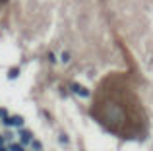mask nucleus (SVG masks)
Listing matches in <instances>:
<instances>
[{
	"label": "nucleus",
	"mask_w": 153,
	"mask_h": 151,
	"mask_svg": "<svg viewBox=\"0 0 153 151\" xmlns=\"http://www.w3.org/2000/svg\"><path fill=\"white\" fill-rule=\"evenodd\" d=\"M4 124L6 126H12V118H4Z\"/></svg>",
	"instance_id": "nucleus-7"
},
{
	"label": "nucleus",
	"mask_w": 153,
	"mask_h": 151,
	"mask_svg": "<svg viewBox=\"0 0 153 151\" xmlns=\"http://www.w3.org/2000/svg\"><path fill=\"white\" fill-rule=\"evenodd\" d=\"M2 141H4V138H2V136H0V145H2Z\"/></svg>",
	"instance_id": "nucleus-9"
},
{
	"label": "nucleus",
	"mask_w": 153,
	"mask_h": 151,
	"mask_svg": "<svg viewBox=\"0 0 153 151\" xmlns=\"http://www.w3.org/2000/svg\"><path fill=\"white\" fill-rule=\"evenodd\" d=\"M0 116H2V118H6V110H4V108H0Z\"/></svg>",
	"instance_id": "nucleus-8"
},
{
	"label": "nucleus",
	"mask_w": 153,
	"mask_h": 151,
	"mask_svg": "<svg viewBox=\"0 0 153 151\" xmlns=\"http://www.w3.org/2000/svg\"><path fill=\"white\" fill-rule=\"evenodd\" d=\"M12 124H14V126H22L23 118H22V116H14V118H12Z\"/></svg>",
	"instance_id": "nucleus-3"
},
{
	"label": "nucleus",
	"mask_w": 153,
	"mask_h": 151,
	"mask_svg": "<svg viewBox=\"0 0 153 151\" xmlns=\"http://www.w3.org/2000/svg\"><path fill=\"white\" fill-rule=\"evenodd\" d=\"M10 151H23V149H22V145H16V143H14L10 147Z\"/></svg>",
	"instance_id": "nucleus-5"
},
{
	"label": "nucleus",
	"mask_w": 153,
	"mask_h": 151,
	"mask_svg": "<svg viewBox=\"0 0 153 151\" xmlns=\"http://www.w3.org/2000/svg\"><path fill=\"white\" fill-rule=\"evenodd\" d=\"M31 143H33V147H35V149H37V151L41 149V143H39V141H31Z\"/></svg>",
	"instance_id": "nucleus-6"
},
{
	"label": "nucleus",
	"mask_w": 153,
	"mask_h": 151,
	"mask_svg": "<svg viewBox=\"0 0 153 151\" xmlns=\"http://www.w3.org/2000/svg\"><path fill=\"white\" fill-rule=\"evenodd\" d=\"M20 136H22V143H31V134H29V132L22 130V132H20Z\"/></svg>",
	"instance_id": "nucleus-2"
},
{
	"label": "nucleus",
	"mask_w": 153,
	"mask_h": 151,
	"mask_svg": "<svg viewBox=\"0 0 153 151\" xmlns=\"http://www.w3.org/2000/svg\"><path fill=\"white\" fill-rule=\"evenodd\" d=\"M0 151H8V149H4V147H0Z\"/></svg>",
	"instance_id": "nucleus-10"
},
{
	"label": "nucleus",
	"mask_w": 153,
	"mask_h": 151,
	"mask_svg": "<svg viewBox=\"0 0 153 151\" xmlns=\"http://www.w3.org/2000/svg\"><path fill=\"white\" fill-rule=\"evenodd\" d=\"M72 91H76L77 95H81V97H89V91L85 89V87L77 85V83H74V85H72Z\"/></svg>",
	"instance_id": "nucleus-1"
},
{
	"label": "nucleus",
	"mask_w": 153,
	"mask_h": 151,
	"mask_svg": "<svg viewBox=\"0 0 153 151\" xmlns=\"http://www.w3.org/2000/svg\"><path fill=\"white\" fill-rule=\"evenodd\" d=\"M18 74H20V72H18V68H12L10 72H8V77H10V79H14V77H16Z\"/></svg>",
	"instance_id": "nucleus-4"
}]
</instances>
